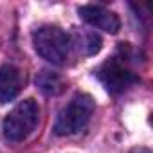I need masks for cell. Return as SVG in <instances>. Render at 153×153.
I'll list each match as a JSON object with an SVG mask.
<instances>
[{
  "mask_svg": "<svg viewBox=\"0 0 153 153\" xmlns=\"http://www.w3.org/2000/svg\"><path fill=\"white\" fill-rule=\"evenodd\" d=\"M38 121H40V108H38L36 101L25 99L6 115L2 130H4V135L7 140L20 142L34 131Z\"/></svg>",
  "mask_w": 153,
  "mask_h": 153,
  "instance_id": "7a4b0ae2",
  "label": "cell"
},
{
  "mask_svg": "<svg viewBox=\"0 0 153 153\" xmlns=\"http://www.w3.org/2000/svg\"><path fill=\"white\" fill-rule=\"evenodd\" d=\"M36 85L45 94H59L63 90L61 78H59V76H56L54 72H51V70H42L36 76Z\"/></svg>",
  "mask_w": 153,
  "mask_h": 153,
  "instance_id": "52a82bcc",
  "label": "cell"
},
{
  "mask_svg": "<svg viewBox=\"0 0 153 153\" xmlns=\"http://www.w3.org/2000/svg\"><path fill=\"white\" fill-rule=\"evenodd\" d=\"M79 16L88 22L90 25L97 27V29H103L106 33H112L115 34L119 29H121V20L115 13L105 9L103 6H81L78 9Z\"/></svg>",
  "mask_w": 153,
  "mask_h": 153,
  "instance_id": "5b68a950",
  "label": "cell"
},
{
  "mask_svg": "<svg viewBox=\"0 0 153 153\" xmlns=\"http://www.w3.org/2000/svg\"><path fill=\"white\" fill-rule=\"evenodd\" d=\"M97 76L110 94H121L139 81V78L133 72H130L128 68H124L117 61H106L99 68Z\"/></svg>",
  "mask_w": 153,
  "mask_h": 153,
  "instance_id": "277c9868",
  "label": "cell"
},
{
  "mask_svg": "<svg viewBox=\"0 0 153 153\" xmlns=\"http://www.w3.org/2000/svg\"><path fill=\"white\" fill-rule=\"evenodd\" d=\"M34 51L47 61L54 65H61L70 49V38L65 31L56 25H43L33 34Z\"/></svg>",
  "mask_w": 153,
  "mask_h": 153,
  "instance_id": "3957f363",
  "label": "cell"
},
{
  "mask_svg": "<svg viewBox=\"0 0 153 153\" xmlns=\"http://www.w3.org/2000/svg\"><path fill=\"white\" fill-rule=\"evenodd\" d=\"M22 90V74L15 65L0 67V105L13 101Z\"/></svg>",
  "mask_w": 153,
  "mask_h": 153,
  "instance_id": "8992f818",
  "label": "cell"
},
{
  "mask_svg": "<svg viewBox=\"0 0 153 153\" xmlns=\"http://www.w3.org/2000/svg\"><path fill=\"white\" fill-rule=\"evenodd\" d=\"M94 114V101L87 94H78L70 99L67 106L61 108V112L56 117L54 131L56 135H74L81 131L90 117Z\"/></svg>",
  "mask_w": 153,
  "mask_h": 153,
  "instance_id": "6da1fadb",
  "label": "cell"
},
{
  "mask_svg": "<svg viewBox=\"0 0 153 153\" xmlns=\"http://www.w3.org/2000/svg\"><path fill=\"white\" fill-rule=\"evenodd\" d=\"M79 49L85 54H96L101 49V38L96 33H85L83 38H79Z\"/></svg>",
  "mask_w": 153,
  "mask_h": 153,
  "instance_id": "ba28073f",
  "label": "cell"
}]
</instances>
